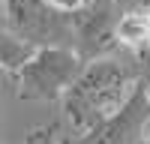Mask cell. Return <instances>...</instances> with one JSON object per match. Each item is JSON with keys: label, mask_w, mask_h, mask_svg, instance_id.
<instances>
[{"label": "cell", "mask_w": 150, "mask_h": 144, "mask_svg": "<svg viewBox=\"0 0 150 144\" xmlns=\"http://www.w3.org/2000/svg\"><path fill=\"white\" fill-rule=\"evenodd\" d=\"M138 87H141V63L135 51L132 57L105 54L87 60L78 81L60 99L63 126H66L63 132H69V135L90 132L111 114H117L138 93Z\"/></svg>", "instance_id": "obj_1"}, {"label": "cell", "mask_w": 150, "mask_h": 144, "mask_svg": "<svg viewBox=\"0 0 150 144\" xmlns=\"http://www.w3.org/2000/svg\"><path fill=\"white\" fill-rule=\"evenodd\" d=\"M84 66L87 60L75 48L48 45V48H36L30 60L9 78L15 81V93L24 102H57L78 81Z\"/></svg>", "instance_id": "obj_2"}, {"label": "cell", "mask_w": 150, "mask_h": 144, "mask_svg": "<svg viewBox=\"0 0 150 144\" xmlns=\"http://www.w3.org/2000/svg\"><path fill=\"white\" fill-rule=\"evenodd\" d=\"M6 30L33 48L72 45V15L51 0H3Z\"/></svg>", "instance_id": "obj_3"}, {"label": "cell", "mask_w": 150, "mask_h": 144, "mask_svg": "<svg viewBox=\"0 0 150 144\" xmlns=\"http://www.w3.org/2000/svg\"><path fill=\"white\" fill-rule=\"evenodd\" d=\"M69 15H72V45L84 60H96L123 48L120 45L123 9L117 0H87Z\"/></svg>", "instance_id": "obj_4"}, {"label": "cell", "mask_w": 150, "mask_h": 144, "mask_svg": "<svg viewBox=\"0 0 150 144\" xmlns=\"http://www.w3.org/2000/svg\"><path fill=\"white\" fill-rule=\"evenodd\" d=\"M147 132H150V96L141 84L138 93L117 114H111L90 132H81V135L63 132V144H135L147 138Z\"/></svg>", "instance_id": "obj_5"}, {"label": "cell", "mask_w": 150, "mask_h": 144, "mask_svg": "<svg viewBox=\"0 0 150 144\" xmlns=\"http://www.w3.org/2000/svg\"><path fill=\"white\" fill-rule=\"evenodd\" d=\"M33 51H36L33 45H27L24 39H18L15 33L3 30V69H6V75H15V72L30 60Z\"/></svg>", "instance_id": "obj_6"}, {"label": "cell", "mask_w": 150, "mask_h": 144, "mask_svg": "<svg viewBox=\"0 0 150 144\" xmlns=\"http://www.w3.org/2000/svg\"><path fill=\"white\" fill-rule=\"evenodd\" d=\"M24 144H63V129H60V123L39 126L24 138Z\"/></svg>", "instance_id": "obj_7"}, {"label": "cell", "mask_w": 150, "mask_h": 144, "mask_svg": "<svg viewBox=\"0 0 150 144\" xmlns=\"http://www.w3.org/2000/svg\"><path fill=\"white\" fill-rule=\"evenodd\" d=\"M135 54H138V63H141V84H144V90L150 96V48H141Z\"/></svg>", "instance_id": "obj_8"}, {"label": "cell", "mask_w": 150, "mask_h": 144, "mask_svg": "<svg viewBox=\"0 0 150 144\" xmlns=\"http://www.w3.org/2000/svg\"><path fill=\"white\" fill-rule=\"evenodd\" d=\"M54 6H60V9H66V12H72V9H78V6H84L87 0H51Z\"/></svg>", "instance_id": "obj_9"}, {"label": "cell", "mask_w": 150, "mask_h": 144, "mask_svg": "<svg viewBox=\"0 0 150 144\" xmlns=\"http://www.w3.org/2000/svg\"><path fill=\"white\" fill-rule=\"evenodd\" d=\"M135 144H147V138H141V141H135Z\"/></svg>", "instance_id": "obj_10"}, {"label": "cell", "mask_w": 150, "mask_h": 144, "mask_svg": "<svg viewBox=\"0 0 150 144\" xmlns=\"http://www.w3.org/2000/svg\"><path fill=\"white\" fill-rule=\"evenodd\" d=\"M147 144H150V132H147Z\"/></svg>", "instance_id": "obj_11"}, {"label": "cell", "mask_w": 150, "mask_h": 144, "mask_svg": "<svg viewBox=\"0 0 150 144\" xmlns=\"http://www.w3.org/2000/svg\"><path fill=\"white\" fill-rule=\"evenodd\" d=\"M147 48H150V45H147Z\"/></svg>", "instance_id": "obj_12"}]
</instances>
